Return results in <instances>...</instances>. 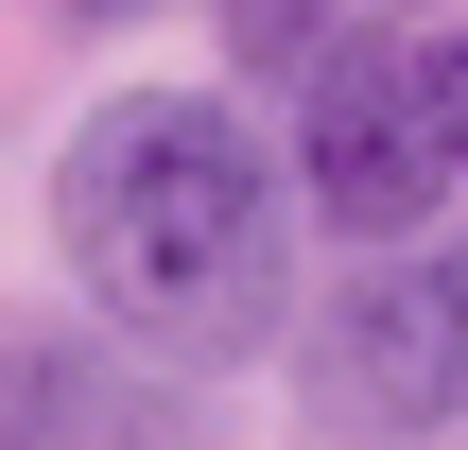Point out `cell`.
Listing matches in <instances>:
<instances>
[{
    "label": "cell",
    "instance_id": "cell-6",
    "mask_svg": "<svg viewBox=\"0 0 468 450\" xmlns=\"http://www.w3.org/2000/svg\"><path fill=\"white\" fill-rule=\"evenodd\" d=\"M69 17H139V0H69Z\"/></svg>",
    "mask_w": 468,
    "mask_h": 450
},
{
    "label": "cell",
    "instance_id": "cell-2",
    "mask_svg": "<svg viewBox=\"0 0 468 450\" xmlns=\"http://www.w3.org/2000/svg\"><path fill=\"white\" fill-rule=\"evenodd\" d=\"M295 191L347 243H399L468 191V0H382L295 87Z\"/></svg>",
    "mask_w": 468,
    "mask_h": 450
},
{
    "label": "cell",
    "instance_id": "cell-4",
    "mask_svg": "<svg viewBox=\"0 0 468 450\" xmlns=\"http://www.w3.org/2000/svg\"><path fill=\"white\" fill-rule=\"evenodd\" d=\"M0 450H156V399L69 330H0Z\"/></svg>",
    "mask_w": 468,
    "mask_h": 450
},
{
    "label": "cell",
    "instance_id": "cell-1",
    "mask_svg": "<svg viewBox=\"0 0 468 450\" xmlns=\"http://www.w3.org/2000/svg\"><path fill=\"white\" fill-rule=\"evenodd\" d=\"M52 243H69L87 312L156 364L278 347V173H261L243 104H208V87L87 104V139L52 156Z\"/></svg>",
    "mask_w": 468,
    "mask_h": 450
},
{
    "label": "cell",
    "instance_id": "cell-5",
    "mask_svg": "<svg viewBox=\"0 0 468 450\" xmlns=\"http://www.w3.org/2000/svg\"><path fill=\"white\" fill-rule=\"evenodd\" d=\"M330 17H347V0H226V69H261V87H295V69L330 52Z\"/></svg>",
    "mask_w": 468,
    "mask_h": 450
},
{
    "label": "cell",
    "instance_id": "cell-3",
    "mask_svg": "<svg viewBox=\"0 0 468 450\" xmlns=\"http://www.w3.org/2000/svg\"><path fill=\"white\" fill-rule=\"evenodd\" d=\"M295 399H313L330 434H452L468 416V225L452 243H399L365 295L313 312Z\"/></svg>",
    "mask_w": 468,
    "mask_h": 450
}]
</instances>
